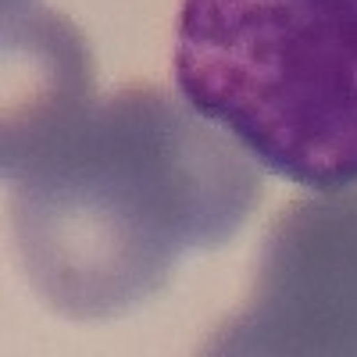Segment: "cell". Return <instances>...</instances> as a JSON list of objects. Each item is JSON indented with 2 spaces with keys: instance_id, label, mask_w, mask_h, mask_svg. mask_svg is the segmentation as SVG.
Masks as SVG:
<instances>
[{
  "instance_id": "obj_1",
  "label": "cell",
  "mask_w": 357,
  "mask_h": 357,
  "mask_svg": "<svg viewBox=\"0 0 357 357\" xmlns=\"http://www.w3.org/2000/svg\"><path fill=\"white\" fill-rule=\"evenodd\" d=\"M47 86L4 122L25 272L68 318H111L165 286L186 250L232 240L261 197L240 143L151 86L93 97L68 22L40 29Z\"/></svg>"
},
{
  "instance_id": "obj_2",
  "label": "cell",
  "mask_w": 357,
  "mask_h": 357,
  "mask_svg": "<svg viewBox=\"0 0 357 357\" xmlns=\"http://www.w3.org/2000/svg\"><path fill=\"white\" fill-rule=\"evenodd\" d=\"M175 86L268 172L357 183V0H183Z\"/></svg>"
},
{
  "instance_id": "obj_3",
  "label": "cell",
  "mask_w": 357,
  "mask_h": 357,
  "mask_svg": "<svg viewBox=\"0 0 357 357\" xmlns=\"http://www.w3.org/2000/svg\"><path fill=\"white\" fill-rule=\"evenodd\" d=\"M207 350L357 354V190L286 207L264 240L250 296Z\"/></svg>"
}]
</instances>
